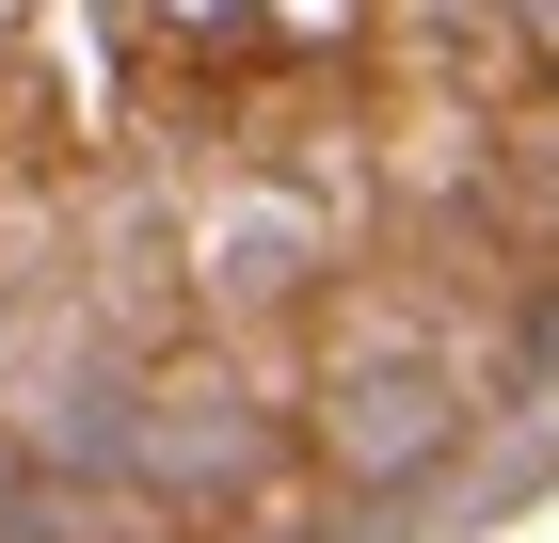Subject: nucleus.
I'll return each instance as SVG.
<instances>
[{
	"label": "nucleus",
	"instance_id": "f257e3e1",
	"mask_svg": "<svg viewBox=\"0 0 559 543\" xmlns=\"http://www.w3.org/2000/svg\"><path fill=\"white\" fill-rule=\"evenodd\" d=\"M304 432H320V463H336V480H416V463L464 432V400H448L431 368H400V352H384V368L352 352V368L304 400Z\"/></svg>",
	"mask_w": 559,
	"mask_h": 543
}]
</instances>
